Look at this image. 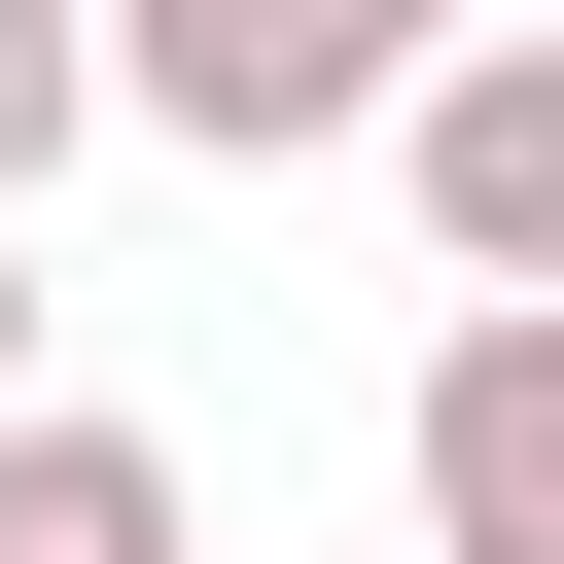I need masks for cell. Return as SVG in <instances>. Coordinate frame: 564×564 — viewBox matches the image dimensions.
<instances>
[{
  "instance_id": "cell-1",
  "label": "cell",
  "mask_w": 564,
  "mask_h": 564,
  "mask_svg": "<svg viewBox=\"0 0 564 564\" xmlns=\"http://www.w3.org/2000/svg\"><path fill=\"white\" fill-rule=\"evenodd\" d=\"M141 141H212V176H282V141H388V70H423V0H141V35H70Z\"/></svg>"
},
{
  "instance_id": "cell-5",
  "label": "cell",
  "mask_w": 564,
  "mask_h": 564,
  "mask_svg": "<svg viewBox=\"0 0 564 564\" xmlns=\"http://www.w3.org/2000/svg\"><path fill=\"white\" fill-rule=\"evenodd\" d=\"M70 106H106V70H70V0H0V247H35V176H70Z\"/></svg>"
},
{
  "instance_id": "cell-4",
  "label": "cell",
  "mask_w": 564,
  "mask_h": 564,
  "mask_svg": "<svg viewBox=\"0 0 564 564\" xmlns=\"http://www.w3.org/2000/svg\"><path fill=\"white\" fill-rule=\"evenodd\" d=\"M0 564H212V529H176V458H141L106 388H35V423H0Z\"/></svg>"
},
{
  "instance_id": "cell-2",
  "label": "cell",
  "mask_w": 564,
  "mask_h": 564,
  "mask_svg": "<svg viewBox=\"0 0 564 564\" xmlns=\"http://www.w3.org/2000/svg\"><path fill=\"white\" fill-rule=\"evenodd\" d=\"M388 141H423V247L529 317V282H564V35H423V70H388Z\"/></svg>"
},
{
  "instance_id": "cell-6",
  "label": "cell",
  "mask_w": 564,
  "mask_h": 564,
  "mask_svg": "<svg viewBox=\"0 0 564 564\" xmlns=\"http://www.w3.org/2000/svg\"><path fill=\"white\" fill-rule=\"evenodd\" d=\"M0 423H35V247H0Z\"/></svg>"
},
{
  "instance_id": "cell-3",
  "label": "cell",
  "mask_w": 564,
  "mask_h": 564,
  "mask_svg": "<svg viewBox=\"0 0 564 564\" xmlns=\"http://www.w3.org/2000/svg\"><path fill=\"white\" fill-rule=\"evenodd\" d=\"M423 564H564V317L423 352Z\"/></svg>"
}]
</instances>
